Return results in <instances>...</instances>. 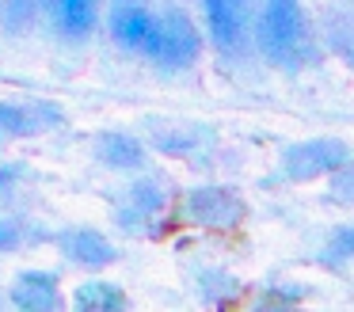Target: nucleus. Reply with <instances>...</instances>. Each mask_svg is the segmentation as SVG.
<instances>
[{
    "label": "nucleus",
    "instance_id": "nucleus-1",
    "mask_svg": "<svg viewBox=\"0 0 354 312\" xmlns=\"http://www.w3.org/2000/svg\"><path fill=\"white\" fill-rule=\"evenodd\" d=\"M255 38H259V50L267 61L282 68H301L316 57L313 35L305 27V15L293 0H270L259 12V23H255Z\"/></svg>",
    "mask_w": 354,
    "mask_h": 312
},
{
    "label": "nucleus",
    "instance_id": "nucleus-2",
    "mask_svg": "<svg viewBox=\"0 0 354 312\" xmlns=\"http://www.w3.org/2000/svg\"><path fill=\"white\" fill-rule=\"evenodd\" d=\"M202 50V38L194 30L191 15L179 12V8H168V12H156V30L153 42H149V57L164 68H187Z\"/></svg>",
    "mask_w": 354,
    "mask_h": 312
},
{
    "label": "nucleus",
    "instance_id": "nucleus-3",
    "mask_svg": "<svg viewBox=\"0 0 354 312\" xmlns=\"http://www.w3.org/2000/svg\"><path fill=\"white\" fill-rule=\"evenodd\" d=\"M346 160H351V149L339 137H313L282 152V175L293 183H308L320 179L324 172H339Z\"/></svg>",
    "mask_w": 354,
    "mask_h": 312
},
{
    "label": "nucleus",
    "instance_id": "nucleus-4",
    "mask_svg": "<svg viewBox=\"0 0 354 312\" xmlns=\"http://www.w3.org/2000/svg\"><path fill=\"white\" fill-rule=\"evenodd\" d=\"M179 213L198 228H236L244 221V202L229 187H194L183 194Z\"/></svg>",
    "mask_w": 354,
    "mask_h": 312
},
{
    "label": "nucleus",
    "instance_id": "nucleus-5",
    "mask_svg": "<svg viewBox=\"0 0 354 312\" xmlns=\"http://www.w3.org/2000/svg\"><path fill=\"white\" fill-rule=\"evenodd\" d=\"M65 122L62 107L35 99V103H0V134L4 137H39Z\"/></svg>",
    "mask_w": 354,
    "mask_h": 312
},
{
    "label": "nucleus",
    "instance_id": "nucleus-6",
    "mask_svg": "<svg viewBox=\"0 0 354 312\" xmlns=\"http://www.w3.org/2000/svg\"><path fill=\"white\" fill-rule=\"evenodd\" d=\"M164 205H168V194L156 179H138L126 190V205L118 210V225L130 228V232H153L156 221H160Z\"/></svg>",
    "mask_w": 354,
    "mask_h": 312
},
{
    "label": "nucleus",
    "instance_id": "nucleus-7",
    "mask_svg": "<svg viewBox=\"0 0 354 312\" xmlns=\"http://www.w3.org/2000/svg\"><path fill=\"white\" fill-rule=\"evenodd\" d=\"M12 309L16 312H65V297L54 274L46 270H24L12 282Z\"/></svg>",
    "mask_w": 354,
    "mask_h": 312
},
{
    "label": "nucleus",
    "instance_id": "nucleus-8",
    "mask_svg": "<svg viewBox=\"0 0 354 312\" xmlns=\"http://www.w3.org/2000/svg\"><path fill=\"white\" fill-rule=\"evenodd\" d=\"M206 23L214 46L221 53H240L248 42V8L236 0H209L206 4Z\"/></svg>",
    "mask_w": 354,
    "mask_h": 312
},
{
    "label": "nucleus",
    "instance_id": "nucleus-9",
    "mask_svg": "<svg viewBox=\"0 0 354 312\" xmlns=\"http://www.w3.org/2000/svg\"><path fill=\"white\" fill-rule=\"evenodd\" d=\"M153 30H156V12L153 8H141V4H118L111 12V38L126 50H138L145 53L149 42H153Z\"/></svg>",
    "mask_w": 354,
    "mask_h": 312
},
{
    "label": "nucleus",
    "instance_id": "nucleus-10",
    "mask_svg": "<svg viewBox=\"0 0 354 312\" xmlns=\"http://www.w3.org/2000/svg\"><path fill=\"white\" fill-rule=\"evenodd\" d=\"M62 251H65V259H73L80 266H107L118 255L115 244L103 232H95V228H69V232H62Z\"/></svg>",
    "mask_w": 354,
    "mask_h": 312
},
{
    "label": "nucleus",
    "instance_id": "nucleus-11",
    "mask_svg": "<svg viewBox=\"0 0 354 312\" xmlns=\"http://www.w3.org/2000/svg\"><path fill=\"white\" fill-rule=\"evenodd\" d=\"M95 156L111 167H122V172H133V167L145 164V145L130 134H100L95 137Z\"/></svg>",
    "mask_w": 354,
    "mask_h": 312
},
{
    "label": "nucleus",
    "instance_id": "nucleus-12",
    "mask_svg": "<svg viewBox=\"0 0 354 312\" xmlns=\"http://www.w3.org/2000/svg\"><path fill=\"white\" fill-rule=\"evenodd\" d=\"M50 19H54V27L62 38H84L88 30L95 27L100 12H95L92 0H57V4L50 8Z\"/></svg>",
    "mask_w": 354,
    "mask_h": 312
},
{
    "label": "nucleus",
    "instance_id": "nucleus-13",
    "mask_svg": "<svg viewBox=\"0 0 354 312\" xmlns=\"http://www.w3.org/2000/svg\"><path fill=\"white\" fill-rule=\"evenodd\" d=\"M73 312H130V301L111 282H84L73 293Z\"/></svg>",
    "mask_w": 354,
    "mask_h": 312
},
{
    "label": "nucleus",
    "instance_id": "nucleus-14",
    "mask_svg": "<svg viewBox=\"0 0 354 312\" xmlns=\"http://www.w3.org/2000/svg\"><path fill=\"white\" fill-rule=\"evenodd\" d=\"M209 129H202V126H153V141H156V149H164V152H171V156H187V152H194L198 145H206L209 141Z\"/></svg>",
    "mask_w": 354,
    "mask_h": 312
},
{
    "label": "nucleus",
    "instance_id": "nucleus-15",
    "mask_svg": "<svg viewBox=\"0 0 354 312\" xmlns=\"http://www.w3.org/2000/svg\"><path fill=\"white\" fill-rule=\"evenodd\" d=\"M42 228H35L27 217H19V213H4L0 217V251H16L24 248L27 240H39Z\"/></svg>",
    "mask_w": 354,
    "mask_h": 312
},
{
    "label": "nucleus",
    "instance_id": "nucleus-16",
    "mask_svg": "<svg viewBox=\"0 0 354 312\" xmlns=\"http://www.w3.org/2000/svg\"><path fill=\"white\" fill-rule=\"evenodd\" d=\"M236 278L232 274H225V270H202L198 274V293H202V301L206 304H225V301H232L236 297Z\"/></svg>",
    "mask_w": 354,
    "mask_h": 312
},
{
    "label": "nucleus",
    "instance_id": "nucleus-17",
    "mask_svg": "<svg viewBox=\"0 0 354 312\" xmlns=\"http://www.w3.org/2000/svg\"><path fill=\"white\" fill-rule=\"evenodd\" d=\"M328 42L346 65H354V15H331L328 19Z\"/></svg>",
    "mask_w": 354,
    "mask_h": 312
},
{
    "label": "nucleus",
    "instance_id": "nucleus-18",
    "mask_svg": "<svg viewBox=\"0 0 354 312\" xmlns=\"http://www.w3.org/2000/svg\"><path fill=\"white\" fill-rule=\"evenodd\" d=\"M351 259H354V225H343V228H335V232H331L328 244H324L320 263L343 266V263H351Z\"/></svg>",
    "mask_w": 354,
    "mask_h": 312
},
{
    "label": "nucleus",
    "instance_id": "nucleus-19",
    "mask_svg": "<svg viewBox=\"0 0 354 312\" xmlns=\"http://www.w3.org/2000/svg\"><path fill=\"white\" fill-rule=\"evenodd\" d=\"M27 179V167L24 164H4L0 167V217H4V205L16 198V190H19V183Z\"/></svg>",
    "mask_w": 354,
    "mask_h": 312
},
{
    "label": "nucleus",
    "instance_id": "nucleus-20",
    "mask_svg": "<svg viewBox=\"0 0 354 312\" xmlns=\"http://www.w3.org/2000/svg\"><path fill=\"white\" fill-rule=\"evenodd\" d=\"M331 198H335V202H354V160H346V164L331 175Z\"/></svg>",
    "mask_w": 354,
    "mask_h": 312
},
{
    "label": "nucleus",
    "instance_id": "nucleus-21",
    "mask_svg": "<svg viewBox=\"0 0 354 312\" xmlns=\"http://www.w3.org/2000/svg\"><path fill=\"white\" fill-rule=\"evenodd\" d=\"M39 19V4H8L4 8V23H8L12 35H19L24 30V23Z\"/></svg>",
    "mask_w": 354,
    "mask_h": 312
},
{
    "label": "nucleus",
    "instance_id": "nucleus-22",
    "mask_svg": "<svg viewBox=\"0 0 354 312\" xmlns=\"http://www.w3.org/2000/svg\"><path fill=\"white\" fill-rule=\"evenodd\" d=\"M248 312H293V304H290V297H282V293H263Z\"/></svg>",
    "mask_w": 354,
    "mask_h": 312
}]
</instances>
